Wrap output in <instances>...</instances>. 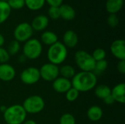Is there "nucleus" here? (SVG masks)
Returning a JSON list of instances; mask_svg holds the SVG:
<instances>
[{"mask_svg":"<svg viewBox=\"0 0 125 124\" xmlns=\"http://www.w3.org/2000/svg\"><path fill=\"white\" fill-rule=\"evenodd\" d=\"M59 7L60 17L65 20H72L75 17V10L74 8L67 4H62Z\"/></svg>","mask_w":125,"mask_h":124,"instance_id":"obj_16","label":"nucleus"},{"mask_svg":"<svg viewBox=\"0 0 125 124\" xmlns=\"http://www.w3.org/2000/svg\"><path fill=\"white\" fill-rule=\"evenodd\" d=\"M49 23L48 18L44 15H39L36 16L31 21V26L33 30L37 31H41L45 30Z\"/></svg>","mask_w":125,"mask_h":124,"instance_id":"obj_13","label":"nucleus"},{"mask_svg":"<svg viewBox=\"0 0 125 124\" xmlns=\"http://www.w3.org/2000/svg\"><path fill=\"white\" fill-rule=\"evenodd\" d=\"M4 42H5V39H4V36L1 34H0V48H1L4 45Z\"/></svg>","mask_w":125,"mask_h":124,"instance_id":"obj_37","label":"nucleus"},{"mask_svg":"<svg viewBox=\"0 0 125 124\" xmlns=\"http://www.w3.org/2000/svg\"><path fill=\"white\" fill-rule=\"evenodd\" d=\"M47 57L49 63L58 66L67 59V48L63 43L58 41L55 44L49 46L47 52Z\"/></svg>","mask_w":125,"mask_h":124,"instance_id":"obj_3","label":"nucleus"},{"mask_svg":"<svg viewBox=\"0 0 125 124\" xmlns=\"http://www.w3.org/2000/svg\"><path fill=\"white\" fill-rule=\"evenodd\" d=\"M52 87L53 90L57 93L64 94L72 88V83L71 81L68 79L64 78L62 77H58L53 81Z\"/></svg>","mask_w":125,"mask_h":124,"instance_id":"obj_12","label":"nucleus"},{"mask_svg":"<svg viewBox=\"0 0 125 124\" xmlns=\"http://www.w3.org/2000/svg\"><path fill=\"white\" fill-rule=\"evenodd\" d=\"M34 30L29 23H21L14 29L13 35L15 39L18 42H25L31 39Z\"/></svg>","mask_w":125,"mask_h":124,"instance_id":"obj_7","label":"nucleus"},{"mask_svg":"<svg viewBox=\"0 0 125 124\" xmlns=\"http://www.w3.org/2000/svg\"><path fill=\"white\" fill-rule=\"evenodd\" d=\"M26 59H27V58H26L23 54L18 57V61H19V62H21V63H24V62H26Z\"/></svg>","mask_w":125,"mask_h":124,"instance_id":"obj_36","label":"nucleus"},{"mask_svg":"<svg viewBox=\"0 0 125 124\" xmlns=\"http://www.w3.org/2000/svg\"><path fill=\"white\" fill-rule=\"evenodd\" d=\"M27 113L21 105H13L7 108L3 113L4 119L7 124H22Z\"/></svg>","mask_w":125,"mask_h":124,"instance_id":"obj_2","label":"nucleus"},{"mask_svg":"<svg viewBox=\"0 0 125 124\" xmlns=\"http://www.w3.org/2000/svg\"><path fill=\"white\" fill-rule=\"evenodd\" d=\"M75 62L78 67L83 72H93L94 69L96 61L92 58V55L88 52L80 50L75 52Z\"/></svg>","mask_w":125,"mask_h":124,"instance_id":"obj_4","label":"nucleus"},{"mask_svg":"<svg viewBox=\"0 0 125 124\" xmlns=\"http://www.w3.org/2000/svg\"><path fill=\"white\" fill-rule=\"evenodd\" d=\"M117 69L119 73L124 75L125 73V60H121L118 62Z\"/></svg>","mask_w":125,"mask_h":124,"instance_id":"obj_34","label":"nucleus"},{"mask_svg":"<svg viewBox=\"0 0 125 124\" xmlns=\"http://www.w3.org/2000/svg\"><path fill=\"white\" fill-rule=\"evenodd\" d=\"M16 75L15 68L7 64H0V80L4 82H9L12 80Z\"/></svg>","mask_w":125,"mask_h":124,"instance_id":"obj_11","label":"nucleus"},{"mask_svg":"<svg viewBox=\"0 0 125 124\" xmlns=\"http://www.w3.org/2000/svg\"><path fill=\"white\" fill-rule=\"evenodd\" d=\"M0 1H7V0H0Z\"/></svg>","mask_w":125,"mask_h":124,"instance_id":"obj_40","label":"nucleus"},{"mask_svg":"<svg viewBox=\"0 0 125 124\" xmlns=\"http://www.w3.org/2000/svg\"><path fill=\"white\" fill-rule=\"evenodd\" d=\"M103 115V111L102 108L97 105H93L89 108L87 110V117L92 121H100Z\"/></svg>","mask_w":125,"mask_h":124,"instance_id":"obj_18","label":"nucleus"},{"mask_svg":"<svg viewBox=\"0 0 125 124\" xmlns=\"http://www.w3.org/2000/svg\"><path fill=\"white\" fill-rule=\"evenodd\" d=\"M40 70V78L45 81L53 82L59 75V68L57 65L51 63H46L43 64Z\"/></svg>","mask_w":125,"mask_h":124,"instance_id":"obj_8","label":"nucleus"},{"mask_svg":"<svg viewBox=\"0 0 125 124\" xmlns=\"http://www.w3.org/2000/svg\"><path fill=\"white\" fill-rule=\"evenodd\" d=\"M110 50L115 58L119 61L125 60V41L124 39H119L114 40L111 45Z\"/></svg>","mask_w":125,"mask_h":124,"instance_id":"obj_10","label":"nucleus"},{"mask_svg":"<svg viewBox=\"0 0 125 124\" xmlns=\"http://www.w3.org/2000/svg\"><path fill=\"white\" fill-rule=\"evenodd\" d=\"M11 8L7 1H0V24L4 23L10 17Z\"/></svg>","mask_w":125,"mask_h":124,"instance_id":"obj_20","label":"nucleus"},{"mask_svg":"<svg viewBox=\"0 0 125 124\" xmlns=\"http://www.w3.org/2000/svg\"><path fill=\"white\" fill-rule=\"evenodd\" d=\"M111 95L114 98V101L121 104L125 103V84L124 83L116 85L111 92Z\"/></svg>","mask_w":125,"mask_h":124,"instance_id":"obj_14","label":"nucleus"},{"mask_svg":"<svg viewBox=\"0 0 125 124\" xmlns=\"http://www.w3.org/2000/svg\"><path fill=\"white\" fill-rule=\"evenodd\" d=\"M103 101H104L105 104H106L107 105H111L115 102V101H114V98L112 97L111 95H109L108 96L105 98L103 99Z\"/></svg>","mask_w":125,"mask_h":124,"instance_id":"obj_35","label":"nucleus"},{"mask_svg":"<svg viewBox=\"0 0 125 124\" xmlns=\"http://www.w3.org/2000/svg\"><path fill=\"white\" fill-rule=\"evenodd\" d=\"M107 23L111 28H115L119 23V18L116 14H110L107 19Z\"/></svg>","mask_w":125,"mask_h":124,"instance_id":"obj_31","label":"nucleus"},{"mask_svg":"<svg viewBox=\"0 0 125 124\" xmlns=\"http://www.w3.org/2000/svg\"><path fill=\"white\" fill-rule=\"evenodd\" d=\"M108 63L105 59L102 60V61H96L94 69L93 72L95 75L96 74H101L106 70V69L108 68Z\"/></svg>","mask_w":125,"mask_h":124,"instance_id":"obj_25","label":"nucleus"},{"mask_svg":"<svg viewBox=\"0 0 125 124\" xmlns=\"http://www.w3.org/2000/svg\"><path fill=\"white\" fill-rule=\"evenodd\" d=\"M97 75L93 72H80L72 78V87L79 92H87L96 87Z\"/></svg>","mask_w":125,"mask_h":124,"instance_id":"obj_1","label":"nucleus"},{"mask_svg":"<svg viewBox=\"0 0 125 124\" xmlns=\"http://www.w3.org/2000/svg\"><path fill=\"white\" fill-rule=\"evenodd\" d=\"M42 52V45L40 41L35 38H31L26 42L23 47V55L30 60L38 58Z\"/></svg>","mask_w":125,"mask_h":124,"instance_id":"obj_5","label":"nucleus"},{"mask_svg":"<svg viewBox=\"0 0 125 124\" xmlns=\"http://www.w3.org/2000/svg\"><path fill=\"white\" fill-rule=\"evenodd\" d=\"M20 49H21L20 42H18L15 39H14V40H12L8 44L7 48L6 50L8 52L9 55L11 56H15L17 53H18V52L20 51Z\"/></svg>","mask_w":125,"mask_h":124,"instance_id":"obj_24","label":"nucleus"},{"mask_svg":"<svg viewBox=\"0 0 125 124\" xmlns=\"http://www.w3.org/2000/svg\"><path fill=\"white\" fill-rule=\"evenodd\" d=\"M92 58L95 61H99L105 59L106 57V52L103 48H97L95 49L92 55Z\"/></svg>","mask_w":125,"mask_h":124,"instance_id":"obj_26","label":"nucleus"},{"mask_svg":"<svg viewBox=\"0 0 125 124\" xmlns=\"http://www.w3.org/2000/svg\"><path fill=\"white\" fill-rule=\"evenodd\" d=\"M22 106L26 113L37 114L43 110L45 107V101L40 96L32 95L24 100Z\"/></svg>","mask_w":125,"mask_h":124,"instance_id":"obj_6","label":"nucleus"},{"mask_svg":"<svg viewBox=\"0 0 125 124\" xmlns=\"http://www.w3.org/2000/svg\"><path fill=\"white\" fill-rule=\"evenodd\" d=\"M59 75L62 77L70 80L75 75V70L74 67L70 64L63 65L59 68Z\"/></svg>","mask_w":125,"mask_h":124,"instance_id":"obj_22","label":"nucleus"},{"mask_svg":"<svg viewBox=\"0 0 125 124\" xmlns=\"http://www.w3.org/2000/svg\"><path fill=\"white\" fill-rule=\"evenodd\" d=\"M22 124H37V123L33 120H27L25 121Z\"/></svg>","mask_w":125,"mask_h":124,"instance_id":"obj_38","label":"nucleus"},{"mask_svg":"<svg viewBox=\"0 0 125 124\" xmlns=\"http://www.w3.org/2000/svg\"><path fill=\"white\" fill-rule=\"evenodd\" d=\"M7 107H6L5 105H1V106H0V112H1V113H4L5 112V110H7Z\"/></svg>","mask_w":125,"mask_h":124,"instance_id":"obj_39","label":"nucleus"},{"mask_svg":"<svg viewBox=\"0 0 125 124\" xmlns=\"http://www.w3.org/2000/svg\"><path fill=\"white\" fill-rule=\"evenodd\" d=\"M59 124H75V117L70 113H64L59 119Z\"/></svg>","mask_w":125,"mask_h":124,"instance_id":"obj_28","label":"nucleus"},{"mask_svg":"<svg viewBox=\"0 0 125 124\" xmlns=\"http://www.w3.org/2000/svg\"><path fill=\"white\" fill-rule=\"evenodd\" d=\"M78 43V36L73 30H68L63 35V44L67 48H73Z\"/></svg>","mask_w":125,"mask_h":124,"instance_id":"obj_15","label":"nucleus"},{"mask_svg":"<svg viewBox=\"0 0 125 124\" xmlns=\"http://www.w3.org/2000/svg\"><path fill=\"white\" fill-rule=\"evenodd\" d=\"M7 2L9 4L11 10H21L25 6L24 0H7Z\"/></svg>","mask_w":125,"mask_h":124,"instance_id":"obj_29","label":"nucleus"},{"mask_svg":"<svg viewBox=\"0 0 125 124\" xmlns=\"http://www.w3.org/2000/svg\"><path fill=\"white\" fill-rule=\"evenodd\" d=\"M124 4V0H107L105 9L110 14H116L121 10Z\"/></svg>","mask_w":125,"mask_h":124,"instance_id":"obj_17","label":"nucleus"},{"mask_svg":"<svg viewBox=\"0 0 125 124\" xmlns=\"http://www.w3.org/2000/svg\"><path fill=\"white\" fill-rule=\"evenodd\" d=\"M10 56L9 55L7 50L4 48H0V64H5L10 60Z\"/></svg>","mask_w":125,"mask_h":124,"instance_id":"obj_32","label":"nucleus"},{"mask_svg":"<svg viewBox=\"0 0 125 124\" xmlns=\"http://www.w3.org/2000/svg\"><path fill=\"white\" fill-rule=\"evenodd\" d=\"M49 17L53 20H57L60 18V12L59 7H50L48 10Z\"/></svg>","mask_w":125,"mask_h":124,"instance_id":"obj_30","label":"nucleus"},{"mask_svg":"<svg viewBox=\"0 0 125 124\" xmlns=\"http://www.w3.org/2000/svg\"><path fill=\"white\" fill-rule=\"evenodd\" d=\"M41 42L46 45H52L58 42V36L53 31H46L41 35Z\"/></svg>","mask_w":125,"mask_h":124,"instance_id":"obj_19","label":"nucleus"},{"mask_svg":"<svg viewBox=\"0 0 125 124\" xmlns=\"http://www.w3.org/2000/svg\"><path fill=\"white\" fill-rule=\"evenodd\" d=\"M21 80L26 85H34L40 79L39 69L36 67H28L22 71L20 76Z\"/></svg>","mask_w":125,"mask_h":124,"instance_id":"obj_9","label":"nucleus"},{"mask_svg":"<svg viewBox=\"0 0 125 124\" xmlns=\"http://www.w3.org/2000/svg\"><path fill=\"white\" fill-rule=\"evenodd\" d=\"M25 5L32 11H37L43 7L45 0H24Z\"/></svg>","mask_w":125,"mask_h":124,"instance_id":"obj_23","label":"nucleus"},{"mask_svg":"<svg viewBox=\"0 0 125 124\" xmlns=\"http://www.w3.org/2000/svg\"><path fill=\"white\" fill-rule=\"evenodd\" d=\"M65 94H66V99H67V100L68 102H75L78 98L80 92L78 91H77L75 88L72 87Z\"/></svg>","mask_w":125,"mask_h":124,"instance_id":"obj_27","label":"nucleus"},{"mask_svg":"<svg viewBox=\"0 0 125 124\" xmlns=\"http://www.w3.org/2000/svg\"><path fill=\"white\" fill-rule=\"evenodd\" d=\"M111 89L109 86L106 85H100L95 87L94 94L95 96L101 99H104L109 95H111Z\"/></svg>","mask_w":125,"mask_h":124,"instance_id":"obj_21","label":"nucleus"},{"mask_svg":"<svg viewBox=\"0 0 125 124\" xmlns=\"http://www.w3.org/2000/svg\"><path fill=\"white\" fill-rule=\"evenodd\" d=\"M64 0H45L50 7H59L63 4Z\"/></svg>","mask_w":125,"mask_h":124,"instance_id":"obj_33","label":"nucleus"}]
</instances>
